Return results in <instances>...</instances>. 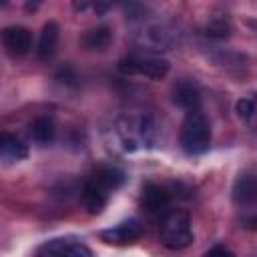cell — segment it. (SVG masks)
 I'll return each instance as SVG.
<instances>
[{
    "instance_id": "7c38bea8",
    "label": "cell",
    "mask_w": 257,
    "mask_h": 257,
    "mask_svg": "<svg viewBox=\"0 0 257 257\" xmlns=\"http://www.w3.org/2000/svg\"><path fill=\"white\" fill-rule=\"evenodd\" d=\"M58 36H60V28L54 20H48L44 26H42V32H40V38H38V46H36V54L40 60H48L54 50H56V44H58Z\"/></svg>"
},
{
    "instance_id": "2e32d148",
    "label": "cell",
    "mask_w": 257,
    "mask_h": 257,
    "mask_svg": "<svg viewBox=\"0 0 257 257\" xmlns=\"http://www.w3.org/2000/svg\"><path fill=\"white\" fill-rule=\"evenodd\" d=\"M233 32V26L229 20L225 18H213L207 26H205V34L209 38H229Z\"/></svg>"
},
{
    "instance_id": "7a4b0ae2",
    "label": "cell",
    "mask_w": 257,
    "mask_h": 257,
    "mask_svg": "<svg viewBox=\"0 0 257 257\" xmlns=\"http://www.w3.org/2000/svg\"><path fill=\"white\" fill-rule=\"evenodd\" d=\"M193 241L191 215L187 211H171L161 227V243L167 249H183Z\"/></svg>"
},
{
    "instance_id": "5bb4252c",
    "label": "cell",
    "mask_w": 257,
    "mask_h": 257,
    "mask_svg": "<svg viewBox=\"0 0 257 257\" xmlns=\"http://www.w3.org/2000/svg\"><path fill=\"white\" fill-rule=\"evenodd\" d=\"M30 137L38 145H50L56 137V126H54L52 118H48V116L34 118L30 124Z\"/></svg>"
},
{
    "instance_id": "ac0fdd59",
    "label": "cell",
    "mask_w": 257,
    "mask_h": 257,
    "mask_svg": "<svg viewBox=\"0 0 257 257\" xmlns=\"http://www.w3.org/2000/svg\"><path fill=\"white\" fill-rule=\"evenodd\" d=\"M245 229H249V231H257V215L255 217H249V219H245Z\"/></svg>"
},
{
    "instance_id": "9a60e30c",
    "label": "cell",
    "mask_w": 257,
    "mask_h": 257,
    "mask_svg": "<svg viewBox=\"0 0 257 257\" xmlns=\"http://www.w3.org/2000/svg\"><path fill=\"white\" fill-rule=\"evenodd\" d=\"M0 153H2V159L4 161H22L28 157V149L26 145L12 137L10 133H4L2 135V143H0Z\"/></svg>"
},
{
    "instance_id": "8fae6325",
    "label": "cell",
    "mask_w": 257,
    "mask_h": 257,
    "mask_svg": "<svg viewBox=\"0 0 257 257\" xmlns=\"http://www.w3.org/2000/svg\"><path fill=\"white\" fill-rule=\"evenodd\" d=\"M108 191L106 189H102L100 185H96L92 179H86V183H84V189H82V203H84V207L88 209V213H100L104 207H106V203H108Z\"/></svg>"
},
{
    "instance_id": "9c48e42d",
    "label": "cell",
    "mask_w": 257,
    "mask_h": 257,
    "mask_svg": "<svg viewBox=\"0 0 257 257\" xmlns=\"http://www.w3.org/2000/svg\"><path fill=\"white\" fill-rule=\"evenodd\" d=\"M173 102L181 108H185L187 112H193V110H199L201 106V94L197 90V86L193 82H177L173 86Z\"/></svg>"
},
{
    "instance_id": "5b68a950",
    "label": "cell",
    "mask_w": 257,
    "mask_h": 257,
    "mask_svg": "<svg viewBox=\"0 0 257 257\" xmlns=\"http://www.w3.org/2000/svg\"><path fill=\"white\" fill-rule=\"evenodd\" d=\"M2 46L12 58L24 56L32 48V32L24 26H6L2 30Z\"/></svg>"
},
{
    "instance_id": "e0dca14e",
    "label": "cell",
    "mask_w": 257,
    "mask_h": 257,
    "mask_svg": "<svg viewBox=\"0 0 257 257\" xmlns=\"http://www.w3.org/2000/svg\"><path fill=\"white\" fill-rule=\"evenodd\" d=\"M205 257H235V253L225 245H215L213 249H209L205 253Z\"/></svg>"
},
{
    "instance_id": "277c9868",
    "label": "cell",
    "mask_w": 257,
    "mask_h": 257,
    "mask_svg": "<svg viewBox=\"0 0 257 257\" xmlns=\"http://www.w3.org/2000/svg\"><path fill=\"white\" fill-rule=\"evenodd\" d=\"M34 257H92V251L74 239H50L36 249Z\"/></svg>"
},
{
    "instance_id": "6da1fadb",
    "label": "cell",
    "mask_w": 257,
    "mask_h": 257,
    "mask_svg": "<svg viewBox=\"0 0 257 257\" xmlns=\"http://www.w3.org/2000/svg\"><path fill=\"white\" fill-rule=\"evenodd\" d=\"M181 149L187 155H203L211 145V124L201 110L187 112L181 133H179Z\"/></svg>"
},
{
    "instance_id": "8992f818",
    "label": "cell",
    "mask_w": 257,
    "mask_h": 257,
    "mask_svg": "<svg viewBox=\"0 0 257 257\" xmlns=\"http://www.w3.org/2000/svg\"><path fill=\"white\" fill-rule=\"evenodd\" d=\"M145 233V227L139 219H128V221H122L110 229H104L100 231V239L108 245H126V243H133L137 241L141 235Z\"/></svg>"
},
{
    "instance_id": "30bf717a",
    "label": "cell",
    "mask_w": 257,
    "mask_h": 257,
    "mask_svg": "<svg viewBox=\"0 0 257 257\" xmlns=\"http://www.w3.org/2000/svg\"><path fill=\"white\" fill-rule=\"evenodd\" d=\"M88 179H92L96 185H100L102 189H106V191L110 193V191H116L118 187L124 185L126 175H124V171H120L118 167L100 165V167H96V169L92 171V175H90Z\"/></svg>"
},
{
    "instance_id": "4fadbf2b",
    "label": "cell",
    "mask_w": 257,
    "mask_h": 257,
    "mask_svg": "<svg viewBox=\"0 0 257 257\" xmlns=\"http://www.w3.org/2000/svg\"><path fill=\"white\" fill-rule=\"evenodd\" d=\"M110 40H112V32H110L108 26L90 28V30H86L80 36V44L86 50H106L108 44H110Z\"/></svg>"
},
{
    "instance_id": "52a82bcc",
    "label": "cell",
    "mask_w": 257,
    "mask_h": 257,
    "mask_svg": "<svg viewBox=\"0 0 257 257\" xmlns=\"http://www.w3.org/2000/svg\"><path fill=\"white\" fill-rule=\"evenodd\" d=\"M231 197L237 207H255L257 205V175H251V173L239 175L233 183Z\"/></svg>"
},
{
    "instance_id": "3957f363",
    "label": "cell",
    "mask_w": 257,
    "mask_h": 257,
    "mask_svg": "<svg viewBox=\"0 0 257 257\" xmlns=\"http://www.w3.org/2000/svg\"><path fill=\"white\" fill-rule=\"evenodd\" d=\"M116 68L122 74L147 76V78H153V80H161V78H165L169 74L171 64L165 58H159V56H137V54H131V56L120 58Z\"/></svg>"
},
{
    "instance_id": "ba28073f",
    "label": "cell",
    "mask_w": 257,
    "mask_h": 257,
    "mask_svg": "<svg viewBox=\"0 0 257 257\" xmlns=\"http://www.w3.org/2000/svg\"><path fill=\"white\" fill-rule=\"evenodd\" d=\"M171 205V193L157 183H147L141 193V207L147 213H161Z\"/></svg>"
}]
</instances>
